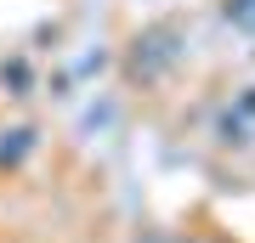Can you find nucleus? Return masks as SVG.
Here are the masks:
<instances>
[{
  "label": "nucleus",
  "mask_w": 255,
  "mask_h": 243,
  "mask_svg": "<svg viewBox=\"0 0 255 243\" xmlns=\"http://www.w3.org/2000/svg\"><path fill=\"white\" fill-rule=\"evenodd\" d=\"M176 243H233L227 232H216V226H193V232H182Z\"/></svg>",
  "instance_id": "39448f33"
},
{
  "label": "nucleus",
  "mask_w": 255,
  "mask_h": 243,
  "mask_svg": "<svg viewBox=\"0 0 255 243\" xmlns=\"http://www.w3.org/2000/svg\"><path fill=\"white\" fill-rule=\"evenodd\" d=\"M238 113H244V119H255V85L244 90V96H238Z\"/></svg>",
  "instance_id": "0eeeda50"
},
{
  "label": "nucleus",
  "mask_w": 255,
  "mask_h": 243,
  "mask_svg": "<svg viewBox=\"0 0 255 243\" xmlns=\"http://www.w3.org/2000/svg\"><path fill=\"white\" fill-rule=\"evenodd\" d=\"M182 51H187L182 23H147L142 34L130 40V51H125V80H130V85H159V80H170L176 63H182Z\"/></svg>",
  "instance_id": "f257e3e1"
},
{
  "label": "nucleus",
  "mask_w": 255,
  "mask_h": 243,
  "mask_svg": "<svg viewBox=\"0 0 255 243\" xmlns=\"http://www.w3.org/2000/svg\"><path fill=\"white\" fill-rule=\"evenodd\" d=\"M34 147H40V130L34 125H6V130H0V170H23Z\"/></svg>",
  "instance_id": "f03ea898"
},
{
  "label": "nucleus",
  "mask_w": 255,
  "mask_h": 243,
  "mask_svg": "<svg viewBox=\"0 0 255 243\" xmlns=\"http://www.w3.org/2000/svg\"><path fill=\"white\" fill-rule=\"evenodd\" d=\"M221 142H238V147L250 142V136H244V113H227V119H221Z\"/></svg>",
  "instance_id": "423d86ee"
},
{
  "label": "nucleus",
  "mask_w": 255,
  "mask_h": 243,
  "mask_svg": "<svg viewBox=\"0 0 255 243\" xmlns=\"http://www.w3.org/2000/svg\"><path fill=\"white\" fill-rule=\"evenodd\" d=\"M0 85H11V96H28V63H23V57L0 63Z\"/></svg>",
  "instance_id": "7ed1b4c3"
},
{
  "label": "nucleus",
  "mask_w": 255,
  "mask_h": 243,
  "mask_svg": "<svg viewBox=\"0 0 255 243\" xmlns=\"http://www.w3.org/2000/svg\"><path fill=\"white\" fill-rule=\"evenodd\" d=\"M221 11H227V23H238V28L255 34V0H221Z\"/></svg>",
  "instance_id": "20e7f679"
}]
</instances>
